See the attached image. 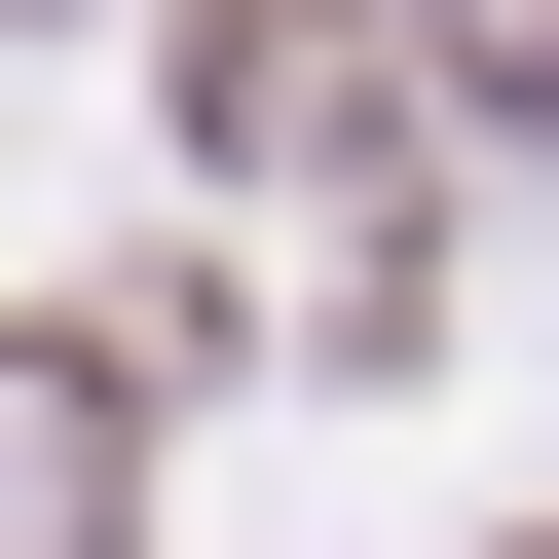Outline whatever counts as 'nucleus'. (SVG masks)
<instances>
[{
  "label": "nucleus",
  "mask_w": 559,
  "mask_h": 559,
  "mask_svg": "<svg viewBox=\"0 0 559 559\" xmlns=\"http://www.w3.org/2000/svg\"><path fill=\"white\" fill-rule=\"evenodd\" d=\"M187 112H224V150H373V38H336V0H224Z\"/></svg>",
  "instance_id": "f257e3e1"
},
{
  "label": "nucleus",
  "mask_w": 559,
  "mask_h": 559,
  "mask_svg": "<svg viewBox=\"0 0 559 559\" xmlns=\"http://www.w3.org/2000/svg\"><path fill=\"white\" fill-rule=\"evenodd\" d=\"M485 75H559V0H485Z\"/></svg>",
  "instance_id": "f03ea898"
}]
</instances>
